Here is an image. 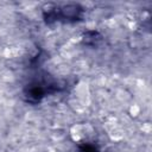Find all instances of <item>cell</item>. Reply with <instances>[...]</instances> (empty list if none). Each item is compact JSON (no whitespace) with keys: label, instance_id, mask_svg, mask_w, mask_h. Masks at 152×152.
Returning <instances> with one entry per match:
<instances>
[{"label":"cell","instance_id":"6da1fadb","mask_svg":"<svg viewBox=\"0 0 152 152\" xmlns=\"http://www.w3.org/2000/svg\"><path fill=\"white\" fill-rule=\"evenodd\" d=\"M70 134L75 141H81L82 139H84L87 137V126L86 125H75L71 127Z\"/></svg>","mask_w":152,"mask_h":152},{"label":"cell","instance_id":"7a4b0ae2","mask_svg":"<svg viewBox=\"0 0 152 152\" xmlns=\"http://www.w3.org/2000/svg\"><path fill=\"white\" fill-rule=\"evenodd\" d=\"M131 113H132V115H138V113H139V107L135 106V104H133V106L131 107Z\"/></svg>","mask_w":152,"mask_h":152}]
</instances>
